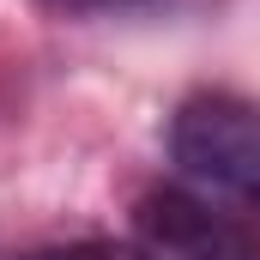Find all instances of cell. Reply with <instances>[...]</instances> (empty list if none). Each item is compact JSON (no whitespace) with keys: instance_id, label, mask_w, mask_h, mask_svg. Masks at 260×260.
Here are the masks:
<instances>
[{"instance_id":"cell-1","label":"cell","mask_w":260,"mask_h":260,"mask_svg":"<svg viewBox=\"0 0 260 260\" xmlns=\"http://www.w3.org/2000/svg\"><path fill=\"white\" fill-rule=\"evenodd\" d=\"M170 151L212 194L260 212V103L236 91H194L170 121Z\"/></svg>"},{"instance_id":"cell-3","label":"cell","mask_w":260,"mask_h":260,"mask_svg":"<svg viewBox=\"0 0 260 260\" xmlns=\"http://www.w3.org/2000/svg\"><path fill=\"white\" fill-rule=\"evenodd\" d=\"M30 260H157V254L127 248V242H73V248H43Z\"/></svg>"},{"instance_id":"cell-4","label":"cell","mask_w":260,"mask_h":260,"mask_svg":"<svg viewBox=\"0 0 260 260\" xmlns=\"http://www.w3.org/2000/svg\"><path fill=\"white\" fill-rule=\"evenodd\" d=\"M49 12L61 18H91V12H115V6H133V0H43Z\"/></svg>"},{"instance_id":"cell-2","label":"cell","mask_w":260,"mask_h":260,"mask_svg":"<svg viewBox=\"0 0 260 260\" xmlns=\"http://www.w3.org/2000/svg\"><path fill=\"white\" fill-rule=\"evenodd\" d=\"M133 230L157 260H260V236L188 188H151L133 206Z\"/></svg>"}]
</instances>
